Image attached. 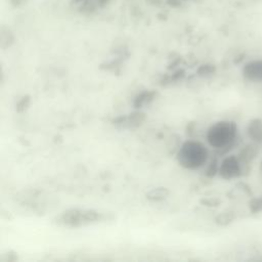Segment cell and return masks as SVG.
<instances>
[{"label": "cell", "instance_id": "obj_1", "mask_svg": "<svg viewBox=\"0 0 262 262\" xmlns=\"http://www.w3.org/2000/svg\"><path fill=\"white\" fill-rule=\"evenodd\" d=\"M114 216L110 213L96 209L72 208L62 212L54 220L58 226L67 228H79L112 222Z\"/></svg>", "mask_w": 262, "mask_h": 262}, {"label": "cell", "instance_id": "obj_2", "mask_svg": "<svg viewBox=\"0 0 262 262\" xmlns=\"http://www.w3.org/2000/svg\"><path fill=\"white\" fill-rule=\"evenodd\" d=\"M238 127L234 121L220 120L213 123L206 132L208 144L215 150L226 152L232 150L238 140Z\"/></svg>", "mask_w": 262, "mask_h": 262}, {"label": "cell", "instance_id": "obj_3", "mask_svg": "<svg viewBox=\"0 0 262 262\" xmlns=\"http://www.w3.org/2000/svg\"><path fill=\"white\" fill-rule=\"evenodd\" d=\"M209 157L208 148L203 142L194 140L184 142L176 152L178 164L188 170L203 168L208 164Z\"/></svg>", "mask_w": 262, "mask_h": 262}, {"label": "cell", "instance_id": "obj_4", "mask_svg": "<svg viewBox=\"0 0 262 262\" xmlns=\"http://www.w3.org/2000/svg\"><path fill=\"white\" fill-rule=\"evenodd\" d=\"M247 170L236 154H230L220 162L218 176L224 180H234L241 178Z\"/></svg>", "mask_w": 262, "mask_h": 262}, {"label": "cell", "instance_id": "obj_5", "mask_svg": "<svg viewBox=\"0 0 262 262\" xmlns=\"http://www.w3.org/2000/svg\"><path fill=\"white\" fill-rule=\"evenodd\" d=\"M244 80L250 83H262V58H253L244 64L241 70Z\"/></svg>", "mask_w": 262, "mask_h": 262}, {"label": "cell", "instance_id": "obj_6", "mask_svg": "<svg viewBox=\"0 0 262 262\" xmlns=\"http://www.w3.org/2000/svg\"><path fill=\"white\" fill-rule=\"evenodd\" d=\"M146 114L142 111H136L126 116H119L112 121L113 125L123 129H134L144 124L146 121Z\"/></svg>", "mask_w": 262, "mask_h": 262}, {"label": "cell", "instance_id": "obj_7", "mask_svg": "<svg viewBox=\"0 0 262 262\" xmlns=\"http://www.w3.org/2000/svg\"><path fill=\"white\" fill-rule=\"evenodd\" d=\"M260 146H261L249 142L248 144L242 146L241 148L238 150L236 155L238 156L240 160L242 161V163L245 165L247 169L257 159L259 155V152H260Z\"/></svg>", "mask_w": 262, "mask_h": 262}, {"label": "cell", "instance_id": "obj_8", "mask_svg": "<svg viewBox=\"0 0 262 262\" xmlns=\"http://www.w3.org/2000/svg\"><path fill=\"white\" fill-rule=\"evenodd\" d=\"M245 134L249 142L262 146V118H252L245 127Z\"/></svg>", "mask_w": 262, "mask_h": 262}, {"label": "cell", "instance_id": "obj_9", "mask_svg": "<svg viewBox=\"0 0 262 262\" xmlns=\"http://www.w3.org/2000/svg\"><path fill=\"white\" fill-rule=\"evenodd\" d=\"M157 96V92L155 90H146L138 94L134 98V106L136 108H142L146 104H150Z\"/></svg>", "mask_w": 262, "mask_h": 262}, {"label": "cell", "instance_id": "obj_10", "mask_svg": "<svg viewBox=\"0 0 262 262\" xmlns=\"http://www.w3.org/2000/svg\"><path fill=\"white\" fill-rule=\"evenodd\" d=\"M170 192L166 188H156L148 192L146 198L150 202H162L168 198Z\"/></svg>", "mask_w": 262, "mask_h": 262}, {"label": "cell", "instance_id": "obj_11", "mask_svg": "<svg viewBox=\"0 0 262 262\" xmlns=\"http://www.w3.org/2000/svg\"><path fill=\"white\" fill-rule=\"evenodd\" d=\"M249 210L253 214H259L262 212V196H254L250 200Z\"/></svg>", "mask_w": 262, "mask_h": 262}, {"label": "cell", "instance_id": "obj_12", "mask_svg": "<svg viewBox=\"0 0 262 262\" xmlns=\"http://www.w3.org/2000/svg\"><path fill=\"white\" fill-rule=\"evenodd\" d=\"M218 169H220V162L216 159L208 162L207 164V169H206V176L208 178H213L216 174H218Z\"/></svg>", "mask_w": 262, "mask_h": 262}, {"label": "cell", "instance_id": "obj_13", "mask_svg": "<svg viewBox=\"0 0 262 262\" xmlns=\"http://www.w3.org/2000/svg\"><path fill=\"white\" fill-rule=\"evenodd\" d=\"M196 73H198L200 77H208L215 73V67L213 64H205L201 66V67L198 69V71H196Z\"/></svg>", "mask_w": 262, "mask_h": 262}, {"label": "cell", "instance_id": "obj_14", "mask_svg": "<svg viewBox=\"0 0 262 262\" xmlns=\"http://www.w3.org/2000/svg\"><path fill=\"white\" fill-rule=\"evenodd\" d=\"M234 220V217L232 214L230 213H222L220 215H218L216 217V224H220V226H226L228 224H230Z\"/></svg>", "mask_w": 262, "mask_h": 262}, {"label": "cell", "instance_id": "obj_15", "mask_svg": "<svg viewBox=\"0 0 262 262\" xmlns=\"http://www.w3.org/2000/svg\"><path fill=\"white\" fill-rule=\"evenodd\" d=\"M29 102H30L29 96L22 98L16 104V111H18V112H23V111H25L26 108H27V106H29Z\"/></svg>", "mask_w": 262, "mask_h": 262}, {"label": "cell", "instance_id": "obj_16", "mask_svg": "<svg viewBox=\"0 0 262 262\" xmlns=\"http://www.w3.org/2000/svg\"><path fill=\"white\" fill-rule=\"evenodd\" d=\"M259 170H260V173H261V176H262V161L260 162V165H259Z\"/></svg>", "mask_w": 262, "mask_h": 262}]
</instances>
